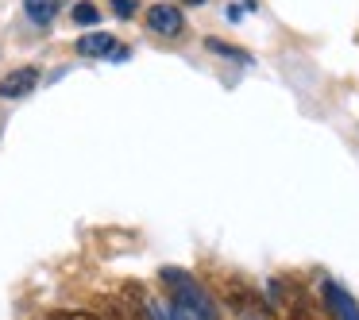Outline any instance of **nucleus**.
Masks as SVG:
<instances>
[{
	"mask_svg": "<svg viewBox=\"0 0 359 320\" xmlns=\"http://www.w3.org/2000/svg\"><path fill=\"white\" fill-rule=\"evenodd\" d=\"M320 297H325V309H328V316H332V320H359V305L351 301V293L344 286H336V281L325 278Z\"/></svg>",
	"mask_w": 359,
	"mask_h": 320,
	"instance_id": "20e7f679",
	"label": "nucleus"
},
{
	"mask_svg": "<svg viewBox=\"0 0 359 320\" xmlns=\"http://www.w3.org/2000/svg\"><path fill=\"white\" fill-rule=\"evenodd\" d=\"M163 286L170 293V320H217L209 293L201 289V281L182 266H163Z\"/></svg>",
	"mask_w": 359,
	"mask_h": 320,
	"instance_id": "f257e3e1",
	"label": "nucleus"
},
{
	"mask_svg": "<svg viewBox=\"0 0 359 320\" xmlns=\"http://www.w3.org/2000/svg\"><path fill=\"white\" fill-rule=\"evenodd\" d=\"M112 50H116V43H112L109 32H89V35L78 39V55L81 58H104V55H112Z\"/></svg>",
	"mask_w": 359,
	"mask_h": 320,
	"instance_id": "423d86ee",
	"label": "nucleus"
},
{
	"mask_svg": "<svg viewBox=\"0 0 359 320\" xmlns=\"http://www.w3.org/2000/svg\"><path fill=\"white\" fill-rule=\"evenodd\" d=\"M112 12H116L120 20H132L135 16V0H112Z\"/></svg>",
	"mask_w": 359,
	"mask_h": 320,
	"instance_id": "9d476101",
	"label": "nucleus"
},
{
	"mask_svg": "<svg viewBox=\"0 0 359 320\" xmlns=\"http://www.w3.org/2000/svg\"><path fill=\"white\" fill-rule=\"evenodd\" d=\"M97 20H101V12H97L93 4H74V24H81V27H93Z\"/></svg>",
	"mask_w": 359,
	"mask_h": 320,
	"instance_id": "6e6552de",
	"label": "nucleus"
},
{
	"mask_svg": "<svg viewBox=\"0 0 359 320\" xmlns=\"http://www.w3.org/2000/svg\"><path fill=\"white\" fill-rule=\"evenodd\" d=\"M35 85H39V70H35V66H20V70L0 78V97H4V101H20V97L35 93Z\"/></svg>",
	"mask_w": 359,
	"mask_h": 320,
	"instance_id": "39448f33",
	"label": "nucleus"
},
{
	"mask_svg": "<svg viewBox=\"0 0 359 320\" xmlns=\"http://www.w3.org/2000/svg\"><path fill=\"white\" fill-rule=\"evenodd\" d=\"M147 27L163 39H178L186 32V16L174 4H155V8H147Z\"/></svg>",
	"mask_w": 359,
	"mask_h": 320,
	"instance_id": "7ed1b4c3",
	"label": "nucleus"
},
{
	"mask_svg": "<svg viewBox=\"0 0 359 320\" xmlns=\"http://www.w3.org/2000/svg\"><path fill=\"white\" fill-rule=\"evenodd\" d=\"M50 320H104L101 312H78V309H62V312H50Z\"/></svg>",
	"mask_w": 359,
	"mask_h": 320,
	"instance_id": "1a4fd4ad",
	"label": "nucleus"
},
{
	"mask_svg": "<svg viewBox=\"0 0 359 320\" xmlns=\"http://www.w3.org/2000/svg\"><path fill=\"white\" fill-rule=\"evenodd\" d=\"M24 12H27V20H32V24L47 27L50 20L58 16V0H24Z\"/></svg>",
	"mask_w": 359,
	"mask_h": 320,
	"instance_id": "0eeeda50",
	"label": "nucleus"
},
{
	"mask_svg": "<svg viewBox=\"0 0 359 320\" xmlns=\"http://www.w3.org/2000/svg\"><path fill=\"white\" fill-rule=\"evenodd\" d=\"M224 301H228V309L236 312V320H274L271 305H266L255 289L243 286V281H224Z\"/></svg>",
	"mask_w": 359,
	"mask_h": 320,
	"instance_id": "f03ea898",
	"label": "nucleus"
},
{
	"mask_svg": "<svg viewBox=\"0 0 359 320\" xmlns=\"http://www.w3.org/2000/svg\"><path fill=\"white\" fill-rule=\"evenodd\" d=\"M186 4H205V0H186Z\"/></svg>",
	"mask_w": 359,
	"mask_h": 320,
	"instance_id": "9b49d317",
	"label": "nucleus"
}]
</instances>
